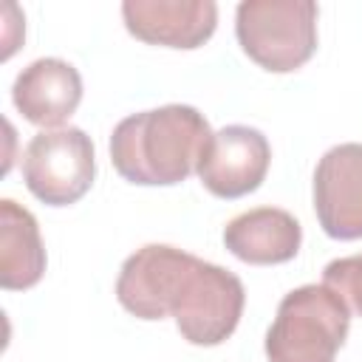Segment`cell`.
Masks as SVG:
<instances>
[{
  "label": "cell",
  "instance_id": "1",
  "mask_svg": "<svg viewBox=\"0 0 362 362\" xmlns=\"http://www.w3.org/2000/svg\"><path fill=\"white\" fill-rule=\"evenodd\" d=\"M116 300L139 320L173 317L189 345L212 348L235 334L246 291L223 266L167 243H147L122 263Z\"/></svg>",
  "mask_w": 362,
  "mask_h": 362
},
{
  "label": "cell",
  "instance_id": "2",
  "mask_svg": "<svg viewBox=\"0 0 362 362\" xmlns=\"http://www.w3.org/2000/svg\"><path fill=\"white\" fill-rule=\"evenodd\" d=\"M212 139L209 122L192 105H164L133 113L113 127L110 161L139 187H173L187 181Z\"/></svg>",
  "mask_w": 362,
  "mask_h": 362
},
{
  "label": "cell",
  "instance_id": "3",
  "mask_svg": "<svg viewBox=\"0 0 362 362\" xmlns=\"http://www.w3.org/2000/svg\"><path fill=\"white\" fill-rule=\"evenodd\" d=\"M351 328L348 303L325 283L288 291L266 331L269 362H334Z\"/></svg>",
  "mask_w": 362,
  "mask_h": 362
},
{
  "label": "cell",
  "instance_id": "4",
  "mask_svg": "<svg viewBox=\"0 0 362 362\" xmlns=\"http://www.w3.org/2000/svg\"><path fill=\"white\" fill-rule=\"evenodd\" d=\"M317 14L311 0H243L235 11V34L263 71L288 74L317 51Z\"/></svg>",
  "mask_w": 362,
  "mask_h": 362
},
{
  "label": "cell",
  "instance_id": "5",
  "mask_svg": "<svg viewBox=\"0 0 362 362\" xmlns=\"http://www.w3.org/2000/svg\"><path fill=\"white\" fill-rule=\"evenodd\" d=\"M93 141L79 127L37 133L23 153V181L34 198L48 206L76 204L93 184Z\"/></svg>",
  "mask_w": 362,
  "mask_h": 362
},
{
  "label": "cell",
  "instance_id": "6",
  "mask_svg": "<svg viewBox=\"0 0 362 362\" xmlns=\"http://www.w3.org/2000/svg\"><path fill=\"white\" fill-rule=\"evenodd\" d=\"M272 161L269 139L249 124H226L218 133H212L201 161H198V178L215 198H243L255 192Z\"/></svg>",
  "mask_w": 362,
  "mask_h": 362
},
{
  "label": "cell",
  "instance_id": "7",
  "mask_svg": "<svg viewBox=\"0 0 362 362\" xmlns=\"http://www.w3.org/2000/svg\"><path fill=\"white\" fill-rule=\"evenodd\" d=\"M314 212L328 238H362V144H337L317 161Z\"/></svg>",
  "mask_w": 362,
  "mask_h": 362
},
{
  "label": "cell",
  "instance_id": "8",
  "mask_svg": "<svg viewBox=\"0 0 362 362\" xmlns=\"http://www.w3.org/2000/svg\"><path fill=\"white\" fill-rule=\"evenodd\" d=\"M124 28L150 45L198 48L218 25V6L212 0H124Z\"/></svg>",
  "mask_w": 362,
  "mask_h": 362
},
{
  "label": "cell",
  "instance_id": "9",
  "mask_svg": "<svg viewBox=\"0 0 362 362\" xmlns=\"http://www.w3.org/2000/svg\"><path fill=\"white\" fill-rule=\"evenodd\" d=\"M11 99L25 122L57 130L76 113L82 102V76L65 59H34L17 74Z\"/></svg>",
  "mask_w": 362,
  "mask_h": 362
},
{
  "label": "cell",
  "instance_id": "10",
  "mask_svg": "<svg viewBox=\"0 0 362 362\" xmlns=\"http://www.w3.org/2000/svg\"><path fill=\"white\" fill-rule=\"evenodd\" d=\"M303 243L300 221L277 206H257L235 215L223 229V246L243 263L274 266L297 257Z\"/></svg>",
  "mask_w": 362,
  "mask_h": 362
},
{
  "label": "cell",
  "instance_id": "11",
  "mask_svg": "<svg viewBox=\"0 0 362 362\" xmlns=\"http://www.w3.org/2000/svg\"><path fill=\"white\" fill-rule=\"evenodd\" d=\"M45 274V246L37 218L11 198L0 201V286L25 291Z\"/></svg>",
  "mask_w": 362,
  "mask_h": 362
},
{
  "label": "cell",
  "instance_id": "12",
  "mask_svg": "<svg viewBox=\"0 0 362 362\" xmlns=\"http://www.w3.org/2000/svg\"><path fill=\"white\" fill-rule=\"evenodd\" d=\"M322 283L331 286L342 300H348L356 314H362V255L331 260L322 269Z\"/></svg>",
  "mask_w": 362,
  "mask_h": 362
}]
</instances>
